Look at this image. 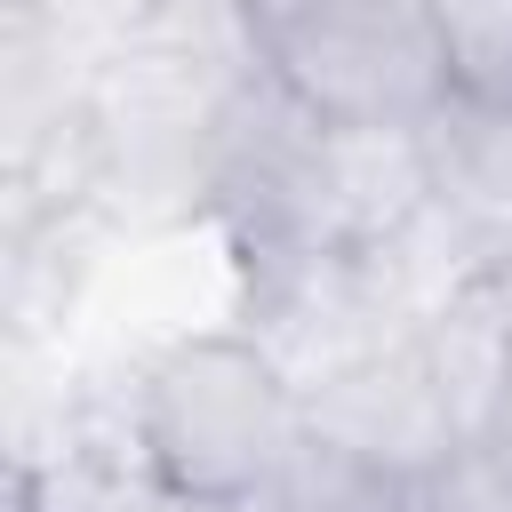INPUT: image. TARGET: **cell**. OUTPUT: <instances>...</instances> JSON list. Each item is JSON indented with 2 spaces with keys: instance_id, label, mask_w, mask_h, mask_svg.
I'll list each match as a JSON object with an SVG mask.
<instances>
[{
  "instance_id": "277c9868",
  "label": "cell",
  "mask_w": 512,
  "mask_h": 512,
  "mask_svg": "<svg viewBox=\"0 0 512 512\" xmlns=\"http://www.w3.org/2000/svg\"><path fill=\"white\" fill-rule=\"evenodd\" d=\"M320 200H328V240H336L344 256L392 240V232L432 200L424 136H416L408 120H328Z\"/></svg>"
},
{
  "instance_id": "52a82bcc",
  "label": "cell",
  "mask_w": 512,
  "mask_h": 512,
  "mask_svg": "<svg viewBox=\"0 0 512 512\" xmlns=\"http://www.w3.org/2000/svg\"><path fill=\"white\" fill-rule=\"evenodd\" d=\"M400 512H512V480L480 440H464L456 456H440L400 488Z\"/></svg>"
},
{
  "instance_id": "ba28073f",
  "label": "cell",
  "mask_w": 512,
  "mask_h": 512,
  "mask_svg": "<svg viewBox=\"0 0 512 512\" xmlns=\"http://www.w3.org/2000/svg\"><path fill=\"white\" fill-rule=\"evenodd\" d=\"M32 8H40V16H56L64 32H80L88 48H112V40L152 8V0H32Z\"/></svg>"
},
{
  "instance_id": "7a4b0ae2",
  "label": "cell",
  "mask_w": 512,
  "mask_h": 512,
  "mask_svg": "<svg viewBox=\"0 0 512 512\" xmlns=\"http://www.w3.org/2000/svg\"><path fill=\"white\" fill-rule=\"evenodd\" d=\"M272 80L320 120H424L448 104L432 0H248Z\"/></svg>"
},
{
  "instance_id": "3957f363",
  "label": "cell",
  "mask_w": 512,
  "mask_h": 512,
  "mask_svg": "<svg viewBox=\"0 0 512 512\" xmlns=\"http://www.w3.org/2000/svg\"><path fill=\"white\" fill-rule=\"evenodd\" d=\"M304 432L328 440V448H344L352 464L400 480V488H408L416 472H432L440 456L464 448V424H456L448 392L432 384L416 336H400V344L336 368L328 384H312V392H304Z\"/></svg>"
},
{
  "instance_id": "5b68a950",
  "label": "cell",
  "mask_w": 512,
  "mask_h": 512,
  "mask_svg": "<svg viewBox=\"0 0 512 512\" xmlns=\"http://www.w3.org/2000/svg\"><path fill=\"white\" fill-rule=\"evenodd\" d=\"M416 136H424L432 208H448L488 256H504L512 248V112L448 96L440 112L416 120Z\"/></svg>"
},
{
  "instance_id": "8992f818",
  "label": "cell",
  "mask_w": 512,
  "mask_h": 512,
  "mask_svg": "<svg viewBox=\"0 0 512 512\" xmlns=\"http://www.w3.org/2000/svg\"><path fill=\"white\" fill-rule=\"evenodd\" d=\"M448 96L512 112V0H432Z\"/></svg>"
},
{
  "instance_id": "9c48e42d",
  "label": "cell",
  "mask_w": 512,
  "mask_h": 512,
  "mask_svg": "<svg viewBox=\"0 0 512 512\" xmlns=\"http://www.w3.org/2000/svg\"><path fill=\"white\" fill-rule=\"evenodd\" d=\"M480 448L504 464V480H512V384H504V400H496V416H488V432H480Z\"/></svg>"
},
{
  "instance_id": "6da1fadb",
  "label": "cell",
  "mask_w": 512,
  "mask_h": 512,
  "mask_svg": "<svg viewBox=\"0 0 512 512\" xmlns=\"http://www.w3.org/2000/svg\"><path fill=\"white\" fill-rule=\"evenodd\" d=\"M304 440V392L248 328H200L144 360L128 448L136 472L184 504H264Z\"/></svg>"
}]
</instances>
